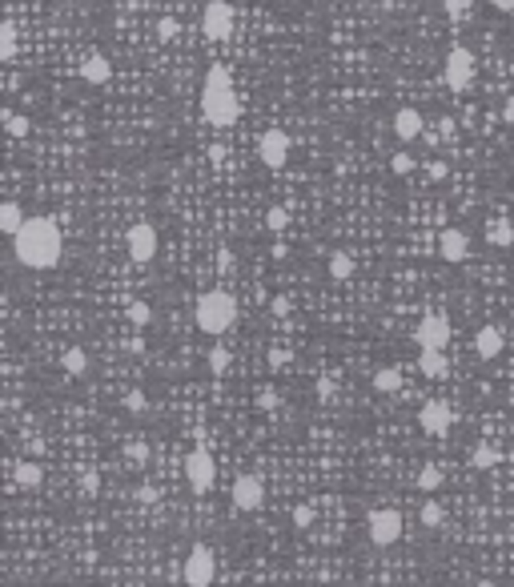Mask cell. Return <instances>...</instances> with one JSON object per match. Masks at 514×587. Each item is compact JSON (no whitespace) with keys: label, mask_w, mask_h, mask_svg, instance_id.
Returning a JSON list of instances; mask_svg holds the SVG:
<instances>
[{"label":"cell","mask_w":514,"mask_h":587,"mask_svg":"<svg viewBox=\"0 0 514 587\" xmlns=\"http://www.w3.org/2000/svg\"><path fill=\"white\" fill-rule=\"evenodd\" d=\"M418 519H422V527H426V531H438V527H442V519H446V511H442V503H422V511H418Z\"/></svg>","instance_id":"27"},{"label":"cell","mask_w":514,"mask_h":587,"mask_svg":"<svg viewBox=\"0 0 514 587\" xmlns=\"http://www.w3.org/2000/svg\"><path fill=\"white\" fill-rule=\"evenodd\" d=\"M157 246H161V241H157L153 225H133V229H129V258H133L137 266H149V262H153Z\"/></svg>","instance_id":"13"},{"label":"cell","mask_w":514,"mask_h":587,"mask_svg":"<svg viewBox=\"0 0 514 587\" xmlns=\"http://www.w3.org/2000/svg\"><path fill=\"white\" fill-rule=\"evenodd\" d=\"M13 56H16V25L4 20L0 25V61H13Z\"/></svg>","instance_id":"28"},{"label":"cell","mask_w":514,"mask_h":587,"mask_svg":"<svg viewBox=\"0 0 514 587\" xmlns=\"http://www.w3.org/2000/svg\"><path fill=\"white\" fill-rule=\"evenodd\" d=\"M366 535H370L374 547H394L402 539V515H398L394 507H374V511L366 515Z\"/></svg>","instance_id":"4"},{"label":"cell","mask_w":514,"mask_h":587,"mask_svg":"<svg viewBox=\"0 0 514 587\" xmlns=\"http://www.w3.org/2000/svg\"><path fill=\"white\" fill-rule=\"evenodd\" d=\"M81 81L84 84H109L113 81V61L105 53H89L81 61Z\"/></svg>","instance_id":"16"},{"label":"cell","mask_w":514,"mask_h":587,"mask_svg":"<svg viewBox=\"0 0 514 587\" xmlns=\"http://www.w3.org/2000/svg\"><path fill=\"white\" fill-rule=\"evenodd\" d=\"M257 157H262L265 169H281L285 161H290V137H285L281 129L262 133V141H257Z\"/></svg>","instance_id":"12"},{"label":"cell","mask_w":514,"mask_h":587,"mask_svg":"<svg viewBox=\"0 0 514 587\" xmlns=\"http://www.w3.org/2000/svg\"><path fill=\"white\" fill-rule=\"evenodd\" d=\"M233 262H237L233 250H221V253H217V270H221V274H229V270H233Z\"/></svg>","instance_id":"40"},{"label":"cell","mask_w":514,"mask_h":587,"mask_svg":"<svg viewBox=\"0 0 514 587\" xmlns=\"http://www.w3.org/2000/svg\"><path fill=\"white\" fill-rule=\"evenodd\" d=\"M442 81L450 84V93H462V89H470L474 81V53L470 49H450L446 53V65H442Z\"/></svg>","instance_id":"8"},{"label":"cell","mask_w":514,"mask_h":587,"mask_svg":"<svg viewBox=\"0 0 514 587\" xmlns=\"http://www.w3.org/2000/svg\"><path fill=\"white\" fill-rule=\"evenodd\" d=\"M233 4L229 0H209L205 13H201V32H205L209 41H225V37H233Z\"/></svg>","instance_id":"7"},{"label":"cell","mask_w":514,"mask_h":587,"mask_svg":"<svg viewBox=\"0 0 514 587\" xmlns=\"http://www.w3.org/2000/svg\"><path fill=\"white\" fill-rule=\"evenodd\" d=\"M269 310H274V314H278V318H285V314H290V298H274V302H269Z\"/></svg>","instance_id":"41"},{"label":"cell","mask_w":514,"mask_h":587,"mask_svg":"<svg viewBox=\"0 0 514 587\" xmlns=\"http://www.w3.org/2000/svg\"><path fill=\"white\" fill-rule=\"evenodd\" d=\"M418 370L426 378H442L446 370H450V362L442 358V350H422V354H418Z\"/></svg>","instance_id":"20"},{"label":"cell","mask_w":514,"mask_h":587,"mask_svg":"<svg viewBox=\"0 0 514 587\" xmlns=\"http://www.w3.org/2000/svg\"><path fill=\"white\" fill-rule=\"evenodd\" d=\"M13 253L25 270H53L65 253V234L53 217H28L13 238Z\"/></svg>","instance_id":"1"},{"label":"cell","mask_w":514,"mask_h":587,"mask_svg":"<svg viewBox=\"0 0 514 587\" xmlns=\"http://www.w3.org/2000/svg\"><path fill=\"white\" fill-rule=\"evenodd\" d=\"M490 4H494L499 13H514V0H490Z\"/></svg>","instance_id":"48"},{"label":"cell","mask_w":514,"mask_h":587,"mask_svg":"<svg viewBox=\"0 0 514 587\" xmlns=\"http://www.w3.org/2000/svg\"><path fill=\"white\" fill-rule=\"evenodd\" d=\"M28 217H25V210L16 206V201H4L0 206V234H8V238H16L20 234V225H25Z\"/></svg>","instance_id":"19"},{"label":"cell","mask_w":514,"mask_h":587,"mask_svg":"<svg viewBox=\"0 0 514 587\" xmlns=\"http://www.w3.org/2000/svg\"><path fill=\"white\" fill-rule=\"evenodd\" d=\"M201 117L213 129H233L241 121V97L225 65H209L205 84H201Z\"/></svg>","instance_id":"2"},{"label":"cell","mask_w":514,"mask_h":587,"mask_svg":"<svg viewBox=\"0 0 514 587\" xmlns=\"http://www.w3.org/2000/svg\"><path fill=\"white\" fill-rule=\"evenodd\" d=\"M137 499H141V503H157V491L149 487V483H145V487L137 491Z\"/></svg>","instance_id":"46"},{"label":"cell","mask_w":514,"mask_h":587,"mask_svg":"<svg viewBox=\"0 0 514 587\" xmlns=\"http://www.w3.org/2000/svg\"><path fill=\"white\" fill-rule=\"evenodd\" d=\"M237 314H241V306H237V298L229 290H209L197 298V330H205L209 338H221L225 330H233L237 326Z\"/></svg>","instance_id":"3"},{"label":"cell","mask_w":514,"mask_h":587,"mask_svg":"<svg viewBox=\"0 0 514 587\" xmlns=\"http://www.w3.org/2000/svg\"><path fill=\"white\" fill-rule=\"evenodd\" d=\"M474 587H499V583H490V579H482V583H474Z\"/></svg>","instance_id":"49"},{"label":"cell","mask_w":514,"mask_h":587,"mask_svg":"<svg viewBox=\"0 0 514 587\" xmlns=\"http://www.w3.org/2000/svg\"><path fill=\"white\" fill-rule=\"evenodd\" d=\"M13 483H16V487H28V491L41 487V483H44V467L37 459H20L13 467Z\"/></svg>","instance_id":"18"},{"label":"cell","mask_w":514,"mask_h":587,"mask_svg":"<svg viewBox=\"0 0 514 587\" xmlns=\"http://www.w3.org/2000/svg\"><path fill=\"white\" fill-rule=\"evenodd\" d=\"M225 370H229V350L213 346L209 350V374H225Z\"/></svg>","instance_id":"31"},{"label":"cell","mask_w":514,"mask_h":587,"mask_svg":"<svg viewBox=\"0 0 514 587\" xmlns=\"http://www.w3.org/2000/svg\"><path fill=\"white\" fill-rule=\"evenodd\" d=\"M438 253H442V262H450V266H462V262L470 258V238H466V229H442Z\"/></svg>","instance_id":"14"},{"label":"cell","mask_w":514,"mask_h":587,"mask_svg":"<svg viewBox=\"0 0 514 587\" xmlns=\"http://www.w3.org/2000/svg\"><path fill=\"white\" fill-rule=\"evenodd\" d=\"M265 229H269V234H285V229H290V210H285V206H274V210L265 213Z\"/></svg>","instance_id":"29"},{"label":"cell","mask_w":514,"mask_h":587,"mask_svg":"<svg viewBox=\"0 0 514 587\" xmlns=\"http://www.w3.org/2000/svg\"><path fill=\"white\" fill-rule=\"evenodd\" d=\"M442 467H438V462H426V467H422V471H418V491H438L442 487Z\"/></svg>","instance_id":"26"},{"label":"cell","mask_w":514,"mask_h":587,"mask_svg":"<svg viewBox=\"0 0 514 587\" xmlns=\"http://www.w3.org/2000/svg\"><path fill=\"white\" fill-rule=\"evenodd\" d=\"M125 459L133 462V467H145V462H149V447H145V443H129V447H125Z\"/></svg>","instance_id":"36"},{"label":"cell","mask_w":514,"mask_h":587,"mask_svg":"<svg viewBox=\"0 0 514 587\" xmlns=\"http://www.w3.org/2000/svg\"><path fill=\"white\" fill-rule=\"evenodd\" d=\"M446 16L458 25V20H466L470 16V0H446Z\"/></svg>","instance_id":"35"},{"label":"cell","mask_w":514,"mask_h":587,"mask_svg":"<svg viewBox=\"0 0 514 587\" xmlns=\"http://www.w3.org/2000/svg\"><path fill=\"white\" fill-rule=\"evenodd\" d=\"M4 129H8L13 137H25L28 129H32V121H28V117H20V113H4Z\"/></svg>","instance_id":"32"},{"label":"cell","mask_w":514,"mask_h":587,"mask_svg":"<svg viewBox=\"0 0 514 587\" xmlns=\"http://www.w3.org/2000/svg\"><path fill=\"white\" fill-rule=\"evenodd\" d=\"M318 394L330 403V398H334V382H330V378H321V382H318Z\"/></svg>","instance_id":"44"},{"label":"cell","mask_w":514,"mask_h":587,"mask_svg":"<svg viewBox=\"0 0 514 587\" xmlns=\"http://www.w3.org/2000/svg\"><path fill=\"white\" fill-rule=\"evenodd\" d=\"M293 527H297V531H309V527H314V507L309 503L293 507Z\"/></svg>","instance_id":"33"},{"label":"cell","mask_w":514,"mask_h":587,"mask_svg":"<svg viewBox=\"0 0 514 587\" xmlns=\"http://www.w3.org/2000/svg\"><path fill=\"white\" fill-rule=\"evenodd\" d=\"M125 406L133 410V415H141V410L149 406V398H145V391H129V394H125Z\"/></svg>","instance_id":"37"},{"label":"cell","mask_w":514,"mask_h":587,"mask_svg":"<svg viewBox=\"0 0 514 587\" xmlns=\"http://www.w3.org/2000/svg\"><path fill=\"white\" fill-rule=\"evenodd\" d=\"M426 173H430V182H442V177H446V165H442V161H430V169H426Z\"/></svg>","instance_id":"43"},{"label":"cell","mask_w":514,"mask_h":587,"mask_svg":"<svg viewBox=\"0 0 514 587\" xmlns=\"http://www.w3.org/2000/svg\"><path fill=\"white\" fill-rule=\"evenodd\" d=\"M185 479H189V487H193L197 495L213 491V483H217V462H213V455H209L205 447H193L185 455Z\"/></svg>","instance_id":"6"},{"label":"cell","mask_w":514,"mask_h":587,"mask_svg":"<svg viewBox=\"0 0 514 587\" xmlns=\"http://www.w3.org/2000/svg\"><path fill=\"white\" fill-rule=\"evenodd\" d=\"M510 72H514V65H510Z\"/></svg>","instance_id":"50"},{"label":"cell","mask_w":514,"mask_h":587,"mask_svg":"<svg viewBox=\"0 0 514 587\" xmlns=\"http://www.w3.org/2000/svg\"><path fill=\"white\" fill-rule=\"evenodd\" d=\"M487 241H490V246H499V250L514 246V225L510 222H490L487 225Z\"/></svg>","instance_id":"24"},{"label":"cell","mask_w":514,"mask_h":587,"mask_svg":"<svg viewBox=\"0 0 514 587\" xmlns=\"http://www.w3.org/2000/svg\"><path fill=\"white\" fill-rule=\"evenodd\" d=\"M269 366H274V370H281V366H285V350H274V354H269Z\"/></svg>","instance_id":"47"},{"label":"cell","mask_w":514,"mask_h":587,"mask_svg":"<svg viewBox=\"0 0 514 587\" xmlns=\"http://www.w3.org/2000/svg\"><path fill=\"white\" fill-rule=\"evenodd\" d=\"M418 427L430 434V438H446V434H450V427H454V410H450V403H442V398H430V403L418 410Z\"/></svg>","instance_id":"9"},{"label":"cell","mask_w":514,"mask_h":587,"mask_svg":"<svg viewBox=\"0 0 514 587\" xmlns=\"http://www.w3.org/2000/svg\"><path fill=\"white\" fill-rule=\"evenodd\" d=\"M414 342H418V350H446V342H450V318L426 314V318L418 322Z\"/></svg>","instance_id":"11"},{"label":"cell","mask_w":514,"mask_h":587,"mask_svg":"<svg viewBox=\"0 0 514 587\" xmlns=\"http://www.w3.org/2000/svg\"><path fill=\"white\" fill-rule=\"evenodd\" d=\"M499 462H502V455L490 447V443H478V447L470 450V467H474V471H494Z\"/></svg>","instance_id":"22"},{"label":"cell","mask_w":514,"mask_h":587,"mask_svg":"<svg viewBox=\"0 0 514 587\" xmlns=\"http://www.w3.org/2000/svg\"><path fill=\"white\" fill-rule=\"evenodd\" d=\"M209 161H225V145H221V141H213V145H209Z\"/></svg>","instance_id":"45"},{"label":"cell","mask_w":514,"mask_h":587,"mask_svg":"<svg viewBox=\"0 0 514 587\" xmlns=\"http://www.w3.org/2000/svg\"><path fill=\"white\" fill-rule=\"evenodd\" d=\"M157 32H161V41H177V32H181V25L173 20V16H165L161 25H157Z\"/></svg>","instance_id":"38"},{"label":"cell","mask_w":514,"mask_h":587,"mask_svg":"<svg viewBox=\"0 0 514 587\" xmlns=\"http://www.w3.org/2000/svg\"><path fill=\"white\" fill-rule=\"evenodd\" d=\"M229 499H233L237 511H262L265 507V483L257 475H237L233 487H229Z\"/></svg>","instance_id":"10"},{"label":"cell","mask_w":514,"mask_h":587,"mask_svg":"<svg viewBox=\"0 0 514 587\" xmlns=\"http://www.w3.org/2000/svg\"><path fill=\"white\" fill-rule=\"evenodd\" d=\"M330 278L334 282H346V278H354V258L349 253H330Z\"/></svg>","instance_id":"25"},{"label":"cell","mask_w":514,"mask_h":587,"mask_svg":"<svg viewBox=\"0 0 514 587\" xmlns=\"http://www.w3.org/2000/svg\"><path fill=\"white\" fill-rule=\"evenodd\" d=\"M60 366H65V374L81 378L84 370H89V354H84L81 346H69V350H65V358H60Z\"/></svg>","instance_id":"23"},{"label":"cell","mask_w":514,"mask_h":587,"mask_svg":"<svg viewBox=\"0 0 514 587\" xmlns=\"http://www.w3.org/2000/svg\"><path fill=\"white\" fill-rule=\"evenodd\" d=\"M129 322L133 326H149L153 322V306L149 302H129Z\"/></svg>","instance_id":"30"},{"label":"cell","mask_w":514,"mask_h":587,"mask_svg":"<svg viewBox=\"0 0 514 587\" xmlns=\"http://www.w3.org/2000/svg\"><path fill=\"white\" fill-rule=\"evenodd\" d=\"M278 403H281L278 391H269V386H265V391L257 394V406H262V410H278Z\"/></svg>","instance_id":"39"},{"label":"cell","mask_w":514,"mask_h":587,"mask_svg":"<svg viewBox=\"0 0 514 587\" xmlns=\"http://www.w3.org/2000/svg\"><path fill=\"white\" fill-rule=\"evenodd\" d=\"M81 487H84V491H89V495H93V491H97V487H101V479H97V475H93V471H84V475H81Z\"/></svg>","instance_id":"42"},{"label":"cell","mask_w":514,"mask_h":587,"mask_svg":"<svg viewBox=\"0 0 514 587\" xmlns=\"http://www.w3.org/2000/svg\"><path fill=\"white\" fill-rule=\"evenodd\" d=\"M217 575V555L209 551L205 543H193V551L185 555V567H181V579L189 587H209Z\"/></svg>","instance_id":"5"},{"label":"cell","mask_w":514,"mask_h":587,"mask_svg":"<svg viewBox=\"0 0 514 587\" xmlns=\"http://www.w3.org/2000/svg\"><path fill=\"white\" fill-rule=\"evenodd\" d=\"M394 133H398V141H402V145L418 141L422 133H426V121H422V113L410 109V105H402V109L394 113Z\"/></svg>","instance_id":"15"},{"label":"cell","mask_w":514,"mask_h":587,"mask_svg":"<svg viewBox=\"0 0 514 587\" xmlns=\"http://www.w3.org/2000/svg\"><path fill=\"white\" fill-rule=\"evenodd\" d=\"M374 391L378 394H398L402 391V370H398V366H382V370H374Z\"/></svg>","instance_id":"21"},{"label":"cell","mask_w":514,"mask_h":587,"mask_svg":"<svg viewBox=\"0 0 514 587\" xmlns=\"http://www.w3.org/2000/svg\"><path fill=\"white\" fill-rule=\"evenodd\" d=\"M502 346H506V338H502L499 326H482V330L474 334V350H478V358H499Z\"/></svg>","instance_id":"17"},{"label":"cell","mask_w":514,"mask_h":587,"mask_svg":"<svg viewBox=\"0 0 514 587\" xmlns=\"http://www.w3.org/2000/svg\"><path fill=\"white\" fill-rule=\"evenodd\" d=\"M414 157L410 153H394V161H390V169H394V177H406V173H414Z\"/></svg>","instance_id":"34"}]
</instances>
